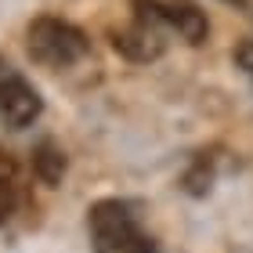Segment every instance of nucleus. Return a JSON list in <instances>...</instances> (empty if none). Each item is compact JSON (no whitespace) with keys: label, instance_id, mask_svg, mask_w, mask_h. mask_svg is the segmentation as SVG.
I'll use <instances>...</instances> for the list:
<instances>
[{"label":"nucleus","instance_id":"4","mask_svg":"<svg viewBox=\"0 0 253 253\" xmlns=\"http://www.w3.org/2000/svg\"><path fill=\"white\" fill-rule=\"evenodd\" d=\"M40 112H43L40 90L0 54V123L11 126V130H22V126H29Z\"/></svg>","mask_w":253,"mask_h":253},{"label":"nucleus","instance_id":"2","mask_svg":"<svg viewBox=\"0 0 253 253\" xmlns=\"http://www.w3.org/2000/svg\"><path fill=\"white\" fill-rule=\"evenodd\" d=\"M87 235L94 253H159L156 239L141 228L130 199H101L87 210Z\"/></svg>","mask_w":253,"mask_h":253},{"label":"nucleus","instance_id":"3","mask_svg":"<svg viewBox=\"0 0 253 253\" xmlns=\"http://www.w3.org/2000/svg\"><path fill=\"white\" fill-rule=\"evenodd\" d=\"M26 47H29V58L43 69H69L90 54V40L73 22H62L54 15H40L26 29Z\"/></svg>","mask_w":253,"mask_h":253},{"label":"nucleus","instance_id":"7","mask_svg":"<svg viewBox=\"0 0 253 253\" xmlns=\"http://www.w3.org/2000/svg\"><path fill=\"white\" fill-rule=\"evenodd\" d=\"M224 4H232V7H243V11H250V15H253V0H224Z\"/></svg>","mask_w":253,"mask_h":253},{"label":"nucleus","instance_id":"6","mask_svg":"<svg viewBox=\"0 0 253 253\" xmlns=\"http://www.w3.org/2000/svg\"><path fill=\"white\" fill-rule=\"evenodd\" d=\"M235 65L253 80V40H246V43H239V47H235Z\"/></svg>","mask_w":253,"mask_h":253},{"label":"nucleus","instance_id":"5","mask_svg":"<svg viewBox=\"0 0 253 253\" xmlns=\"http://www.w3.org/2000/svg\"><path fill=\"white\" fill-rule=\"evenodd\" d=\"M18 206V185H15V163L0 156V224L15 213Z\"/></svg>","mask_w":253,"mask_h":253},{"label":"nucleus","instance_id":"1","mask_svg":"<svg viewBox=\"0 0 253 253\" xmlns=\"http://www.w3.org/2000/svg\"><path fill=\"white\" fill-rule=\"evenodd\" d=\"M210 22L195 0H130V22L116 33V51L134 62H156L167 51V40L203 43Z\"/></svg>","mask_w":253,"mask_h":253}]
</instances>
